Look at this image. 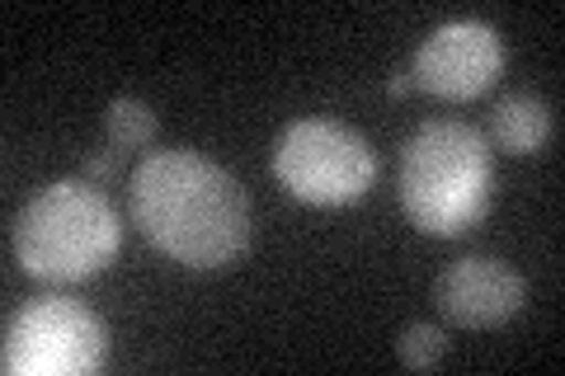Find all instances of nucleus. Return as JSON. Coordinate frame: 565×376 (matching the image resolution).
Instances as JSON below:
<instances>
[{"label": "nucleus", "instance_id": "f257e3e1", "mask_svg": "<svg viewBox=\"0 0 565 376\" xmlns=\"http://www.w3.org/2000/svg\"><path fill=\"white\" fill-rule=\"evenodd\" d=\"M132 222L170 264L222 268L250 240V198L199 151H156L132 170Z\"/></svg>", "mask_w": 565, "mask_h": 376}, {"label": "nucleus", "instance_id": "f03ea898", "mask_svg": "<svg viewBox=\"0 0 565 376\" xmlns=\"http://www.w3.org/2000/svg\"><path fill=\"white\" fill-rule=\"evenodd\" d=\"M494 160L471 122H424L405 141L396 193L415 230L424 236H462L490 212Z\"/></svg>", "mask_w": 565, "mask_h": 376}, {"label": "nucleus", "instance_id": "7ed1b4c3", "mask_svg": "<svg viewBox=\"0 0 565 376\" xmlns=\"http://www.w3.org/2000/svg\"><path fill=\"white\" fill-rule=\"evenodd\" d=\"M118 245V212L90 179L47 184L14 222V259L33 282H52V288L104 273Z\"/></svg>", "mask_w": 565, "mask_h": 376}, {"label": "nucleus", "instance_id": "20e7f679", "mask_svg": "<svg viewBox=\"0 0 565 376\" xmlns=\"http://www.w3.org/2000/svg\"><path fill=\"white\" fill-rule=\"evenodd\" d=\"M278 184L311 207L359 203L377 179L373 147L334 118H297L274 141Z\"/></svg>", "mask_w": 565, "mask_h": 376}, {"label": "nucleus", "instance_id": "39448f33", "mask_svg": "<svg viewBox=\"0 0 565 376\" xmlns=\"http://www.w3.org/2000/svg\"><path fill=\"white\" fill-rule=\"evenodd\" d=\"M109 330L76 297H33L6 320L0 367L10 376H90L104 367Z\"/></svg>", "mask_w": 565, "mask_h": 376}, {"label": "nucleus", "instance_id": "423d86ee", "mask_svg": "<svg viewBox=\"0 0 565 376\" xmlns=\"http://www.w3.org/2000/svg\"><path fill=\"white\" fill-rule=\"evenodd\" d=\"M500 71H504L500 33L481 20H452L419 43L411 80L448 104H467L476 95H486L500 80Z\"/></svg>", "mask_w": 565, "mask_h": 376}, {"label": "nucleus", "instance_id": "0eeeda50", "mask_svg": "<svg viewBox=\"0 0 565 376\" xmlns=\"http://www.w3.org/2000/svg\"><path fill=\"white\" fill-rule=\"evenodd\" d=\"M523 301H527L523 273L490 255L452 259L434 278V307L457 330H500L523 311Z\"/></svg>", "mask_w": 565, "mask_h": 376}, {"label": "nucleus", "instance_id": "6e6552de", "mask_svg": "<svg viewBox=\"0 0 565 376\" xmlns=\"http://www.w3.org/2000/svg\"><path fill=\"white\" fill-rule=\"evenodd\" d=\"M552 132H556V118H552V109H546L537 95L514 89V95L494 99L490 137H494V147H500V151H509V155H537L546 141H552Z\"/></svg>", "mask_w": 565, "mask_h": 376}, {"label": "nucleus", "instance_id": "1a4fd4ad", "mask_svg": "<svg viewBox=\"0 0 565 376\" xmlns=\"http://www.w3.org/2000/svg\"><path fill=\"white\" fill-rule=\"evenodd\" d=\"M104 137H109V151L118 155H132L141 147H151L156 141V114H151V104H141V99H114L109 104V114H104Z\"/></svg>", "mask_w": 565, "mask_h": 376}, {"label": "nucleus", "instance_id": "9d476101", "mask_svg": "<svg viewBox=\"0 0 565 376\" xmlns=\"http://www.w3.org/2000/svg\"><path fill=\"white\" fill-rule=\"evenodd\" d=\"M444 353H448V334L429 325V320H415V325H405V334L396 339V357L411 372H429L444 363Z\"/></svg>", "mask_w": 565, "mask_h": 376}, {"label": "nucleus", "instance_id": "9b49d317", "mask_svg": "<svg viewBox=\"0 0 565 376\" xmlns=\"http://www.w3.org/2000/svg\"><path fill=\"white\" fill-rule=\"evenodd\" d=\"M85 179H90V184H99V189H109V184H118L122 179V155L118 151H95V155H85Z\"/></svg>", "mask_w": 565, "mask_h": 376}, {"label": "nucleus", "instance_id": "f8f14e48", "mask_svg": "<svg viewBox=\"0 0 565 376\" xmlns=\"http://www.w3.org/2000/svg\"><path fill=\"white\" fill-rule=\"evenodd\" d=\"M415 80H411V71H396V76L392 80H386V95H392V99H401L405 95V89H411Z\"/></svg>", "mask_w": 565, "mask_h": 376}]
</instances>
